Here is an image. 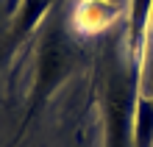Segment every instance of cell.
Returning a JSON list of instances; mask_svg holds the SVG:
<instances>
[{
	"label": "cell",
	"instance_id": "cell-1",
	"mask_svg": "<svg viewBox=\"0 0 153 147\" xmlns=\"http://www.w3.org/2000/svg\"><path fill=\"white\" fill-rule=\"evenodd\" d=\"M142 67L128 53V31L109 36L100 58V108L106 125V147H134V100Z\"/></svg>",
	"mask_w": 153,
	"mask_h": 147
},
{
	"label": "cell",
	"instance_id": "cell-2",
	"mask_svg": "<svg viewBox=\"0 0 153 147\" xmlns=\"http://www.w3.org/2000/svg\"><path fill=\"white\" fill-rule=\"evenodd\" d=\"M39 39H36V69H33V86L28 97V111H25L22 125H28L36 117L45 103L53 97L64 81L73 75V69L81 61V47L75 36L70 33L64 17L59 11H50L39 25Z\"/></svg>",
	"mask_w": 153,
	"mask_h": 147
},
{
	"label": "cell",
	"instance_id": "cell-3",
	"mask_svg": "<svg viewBox=\"0 0 153 147\" xmlns=\"http://www.w3.org/2000/svg\"><path fill=\"white\" fill-rule=\"evenodd\" d=\"M150 20H153V0H131L128 8V53L142 67L148 42H150Z\"/></svg>",
	"mask_w": 153,
	"mask_h": 147
},
{
	"label": "cell",
	"instance_id": "cell-4",
	"mask_svg": "<svg viewBox=\"0 0 153 147\" xmlns=\"http://www.w3.org/2000/svg\"><path fill=\"white\" fill-rule=\"evenodd\" d=\"M131 133H134V147H153V97L142 89L137 92V100H134Z\"/></svg>",
	"mask_w": 153,
	"mask_h": 147
},
{
	"label": "cell",
	"instance_id": "cell-5",
	"mask_svg": "<svg viewBox=\"0 0 153 147\" xmlns=\"http://www.w3.org/2000/svg\"><path fill=\"white\" fill-rule=\"evenodd\" d=\"M8 22H11V14H8V0H0V42L8 31Z\"/></svg>",
	"mask_w": 153,
	"mask_h": 147
},
{
	"label": "cell",
	"instance_id": "cell-6",
	"mask_svg": "<svg viewBox=\"0 0 153 147\" xmlns=\"http://www.w3.org/2000/svg\"><path fill=\"white\" fill-rule=\"evenodd\" d=\"M145 56H148V83H150V97H153V47L150 44H148Z\"/></svg>",
	"mask_w": 153,
	"mask_h": 147
},
{
	"label": "cell",
	"instance_id": "cell-7",
	"mask_svg": "<svg viewBox=\"0 0 153 147\" xmlns=\"http://www.w3.org/2000/svg\"><path fill=\"white\" fill-rule=\"evenodd\" d=\"M22 0H8V14H11V20H14V14H17V8H20Z\"/></svg>",
	"mask_w": 153,
	"mask_h": 147
},
{
	"label": "cell",
	"instance_id": "cell-8",
	"mask_svg": "<svg viewBox=\"0 0 153 147\" xmlns=\"http://www.w3.org/2000/svg\"><path fill=\"white\" fill-rule=\"evenodd\" d=\"M150 22H153V20H150Z\"/></svg>",
	"mask_w": 153,
	"mask_h": 147
}]
</instances>
